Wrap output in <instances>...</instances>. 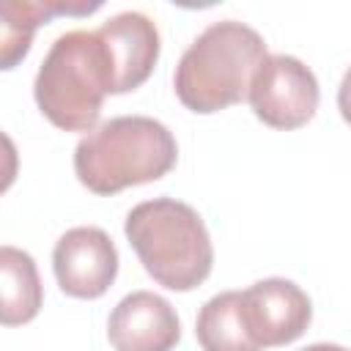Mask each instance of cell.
<instances>
[{"instance_id":"cell-1","label":"cell","mask_w":351,"mask_h":351,"mask_svg":"<svg viewBox=\"0 0 351 351\" xmlns=\"http://www.w3.org/2000/svg\"><path fill=\"white\" fill-rule=\"evenodd\" d=\"M178 162L173 132L148 115L110 118L74 148L77 181L93 195H115L129 186L165 178Z\"/></svg>"},{"instance_id":"cell-2","label":"cell","mask_w":351,"mask_h":351,"mask_svg":"<svg viewBox=\"0 0 351 351\" xmlns=\"http://www.w3.org/2000/svg\"><path fill=\"white\" fill-rule=\"evenodd\" d=\"M123 233L143 269L167 291L186 293L203 285L214 266V247L200 214L176 197L137 203L123 222Z\"/></svg>"},{"instance_id":"cell-3","label":"cell","mask_w":351,"mask_h":351,"mask_svg":"<svg viewBox=\"0 0 351 351\" xmlns=\"http://www.w3.org/2000/svg\"><path fill=\"white\" fill-rule=\"evenodd\" d=\"M266 55L255 27L239 19L214 22L181 55L173 77L176 96L197 115L228 110L247 99L250 80Z\"/></svg>"},{"instance_id":"cell-4","label":"cell","mask_w":351,"mask_h":351,"mask_svg":"<svg viewBox=\"0 0 351 351\" xmlns=\"http://www.w3.org/2000/svg\"><path fill=\"white\" fill-rule=\"evenodd\" d=\"M112 93V63L96 30L58 36L38 66L33 96L44 118L63 132H93Z\"/></svg>"},{"instance_id":"cell-5","label":"cell","mask_w":351,"mask_h":351,"mask_svg":"<svg viewBox=\"0 0 351 351\" xmlns=\"http://www.w3.org/2000/svg\"><path fill=\"white\" fill-rule=\"evenodd\" d=\"M318 80L293 55H266L247 88L255 118L271 129H299L318 110Z\"/></svg>"},{"instance_id":"cell-6","label":"cell","mask_w":351,"mask_h":351,"mask_svg":"<svg viewBox=\"0 0 351 351\" xmlns=\"http://www.w3.org/2000/svg\"><path fill=\"white\" fill-rule=\"evenodd\" d=\"M52 271L66 296L99 299L118 277V250L101 228L80 225L55 241Z\"/></svg>"},{"instance_id":"cell-7","label":"cell","mask_w":351,"mask_h":351,"mask_svg":"<svg viewBox=\"0 0 351 351\" xmlns=\"http://www.w3.org/2000/svg\"><path fill=\"white\" fill-rule=\"evenodd\" d=\"M239 293L247 329L261 351L299 340L313 321L310 296L293 280L266 277Z\"/></svg>"},{"instance_id":"cell-8","label":"cell","mask_w":351,"mask_h":351,"mask_svg":"<svg viewBox=\"0 0 351 351\" xmlns=\"http://www.w3.org/2000/svg\"><path fill=\"white\" fill-rule=\"evenodd\" d=\"M107 337L115 351H173L181 340V321L159 293L134 291L112 307Z\"/></svg>"},{"instance_id":"cell-9","label":"cell","mask_w":351,"mask_h":351,"mask_svg":"<svg viewBox=\"0 0 351 351\" xmlns=\"http://www.w3.org/2000/svg\"><path fill=\"white\" fill-rule=\"evenodd\" d=\"M112 63V93H129L140 88L159 60V30L151 16L140 11H123L107 19L99 30Z\"/></svg>"},{"instance_id":"cell-10","label":"cell","mask_w":351,"mask_h":351,"mask_svg":"<svg viewBox=\"0 0 351 351\" xmlns=\"http://www.w3.org/2000/svg\"><path fill=\"white\" fill-rule=\"evenodd\" d=\"M101 3L77 0H0V71L16 69L36 38V30L55 16H88Z\"/></svg>"},{"instance_id":"cell-11","label":"cell","mask_w":351,"mask_h":351,"mask_svg":"<svg viewBox=\"0 0 351 351\" xmlns=\"http://www.w3.org/2000/svg\"><path fill=\"white\" fill-rule=\"evenodd\" d=\"M44 304V285L30 252L0 247V326L30 324Z\"/></svg>"},{"instance_id":"cell-12","label":"cell","mask_w":351,"mask_h":351,"mask_svg":"<svg viewBox=\"0 0 351 351\" xmlns=\"http://www.w3.org/2000/svg\"><path fill=\"white\" fill-rule=\"evenodd\" d=\"M195 337L203 351H261L247 329L239 291H222L200 307Z\"/></svg>"},{"instance_id":"cell-13","label":"cell","mask_w":351,"mask_h":351,"mask_svg":"<svg viewBox=\"0 0 351 351\" xmlns=\"http://www.w3.org/2000/svg\"><path fill=\"white\" fill-rule=\"evenodd\" d=\"M19 173V151L14 145V140L0 132V195L11 189V184L16 181Z\"/></svg>"},{"instance_id":"cell-14","label":"cell","mask_w":351,"mask_h":351,"mask_svg":"<svg viewBox=\"0 0 351 351\" xmlns=\"http://www.w3.org/2000/svg\"><path fill=\"white\" fill-rule=\"evenodd\" d=\"M302 351H346V348L343 346H335V343H313V346H307Z\"/></svg>"}]
</instances>
